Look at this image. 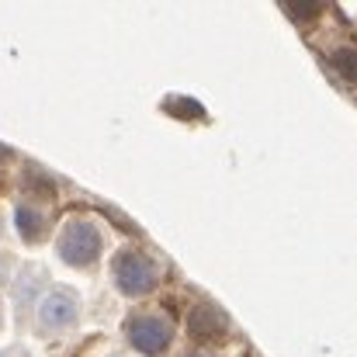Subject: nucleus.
Masks as SVG:
<instances>
[{
    "mask_svg": "<svg viewBox=\"0 0 357 357\" xmlns=\"http://www.w3.org/2000/svg\"><path fill=\"white\" fill-rule=\"evenodd\" d=\"M112 281H115V288H119L125 298H146V295H153L160 288L163 267L146 250L125 246L112 260Z\"/></svg>",
    "mask_w": 357,
    "mask_h": 357,
    "instance_id": "f257e3e1",
    "label": "nucleus"
},
{
    "mask_svg": "<svg viewBox=\"0 0 357 357\" xmlns=\"http://www.w3.org/2000/svg\"><path fill=\"white\" fill-rule=\"evenodd\" d=\"M56 253L63 264H70L77 271H91L105 253V236L91 219H70L56 236Z\"/></svg>",
    "mask_w": 357,
    "mask_h": 357,
    "instance_id": "f03ea898",
    "label": "nucleus"
},
{
    "mask_svg": "<svg viewBox=\"0 0 357 357\" xmlns=\"http://www.w3.org/2000/svg\"><path fill=\"white\" fill-rule=\"evenodd\" d=\"M77 319H80V295L66 284L45 288L42 298L35 302V330L42 337L66 333V330L77 326Z\"/></svg>",
    "mask_w": 357,
    "mask_h": 357,
    "instance_id": "7ed1b4c3",
    "label": "nucleus"
},
{
    "mask_svg": "<svg viewBox=\"0 0 357 357\" xmlns=\"http://www.w3.org/2000/svg\"><path fill=\"white\" fill-rule=\"evenodd\" d=\"M125 340L139 354L160 357L167 354L170 344H174V323L163 312H132L125 319Z\"/></svg>",
    "mask_w": 357,
    "mask_h": 357,
    "instance_id": "20e7f679",
    "label": "nucleus"
},
{
    "mask_svg": "<svg viewBox=\"0 0 357 357\" xmlns=\"http://www.w3.org/2000/svg\"><path fill=\"white\" fill-rule=\"evenodd\" d=\"M14 229H17V236L24 239L28 246H35V243H45L52 236V219L35 202H21L14 208Z\"/></svg>",
    "mask_w": 357,
    "mask_h": 357,
    "instance_id": "39448f33",
    "label": "nucleus"
},
{
    "mask_svg": "<svg viewBox=\"0 0 357 357\" xmlns=\"http://www.w3.org/2000/svg\"><path fill=\"white\" fill-rule=\"evenodd\" d=\"M188 330H191V337H198L205 344H219L229 333V319L215 305H195L188 312Z\"/></svg>",
    "mask_w": 357,
    "mask_h": 357,
    "instance_id": "423d86ee",
    "label": "nucleus"
},
{
    "mask_svg": "<svg viewBox=\"0 0 357 357\" xmlns=\"http://www.w3.org/2000/svg\"><path fill=\"white\" fill-rule=\"evenodd\" d=\"M42 278H45V271L38 264H24L21 267V274H17V305H21V316H24V305L31 309V291L42 288Z\"/></svg>",
    "mask_w": 357,
    "mask_h": 357,
    "instance_id": "0eeeda50",
    "label": "nucleus"
},
{
    "mask_svg": "<svg viewBox=\"0 0 357 357\" xmlns=\"http://www.w3.org/2000/svg\"><path fill=\"white\" fill-rule=\"evenodd\" d=\"M351 59H354V52H351V49H340V52L333 56V66L344 73V80H351Z\"/></svg>",
    "mask_w": 357,
    "mask_h": 357,
    "instance_id": "6e6552de",
    "label": "nucleus"
},
{
    "mask_svg": "<svg viewBox=\"0 0 357 357\" xmlns=\"http://www.w3.org/2000/svg\"><path fill=\"white\" fill-rule=\"evenodd\" d=\"M0 357H28V351H21V347H3Z\"/></svg>",
    "mask_w": 357,
    "mask_h": 357,
    "instance_id": "1a4fd4ad",
    "label": "nucleus"
},
{
    "mask_svg": "<svg viewBox=\"0 0 357 357\" xmlns=\"http://www.w3.org/2000/svg\"><path fill=\"white\" fill-rule=\"evenodd\" d=\"M3 323H7V316H3V298H0V333H3Z\"/></svg>",
    "mask_w": 357,
    "mask_h": 357,
    "instance_id": "9d476101",
    "label": "nucleus"
},
{
    "mask_svg": "<svg viewBox=\"0 0 357 357\" xmlns=\"http://www.w3.org/2000/svg\"><path fill=\"white\" fill-rule=\"evenodd\" d=\"M184 357H212V354H205V351H191V354H184Z\"/></svg>",
    "mask_w": 357,
    "mask_h": 357,
    "instance_id": "9b49d317",
    "label": "nucleus"
},
{
    "mask_svg": "<svg viewBox=\"0 0 357 357\" xmlns=\"http://www.w3.org/2000/svg\"><path fill=\"white\" fill-rule=\"evenodd\" d=\"M0 236H3V212H0Z\"/></svg>",
    "mask_w": 357,
    "mask_h": 357,
    "instance_id": "f8f14e48",
    "label": "nucleus"
},
{
    "mask_svg": "<svg viewBox=\"0 0 357 357\" xmlns=\"http://www.w3.org/2000/svg\"><path fill=\"white\" fill-rule=\"evenodd\" d=\"M108 357H128V354H108Z\"/></svg>",
    "mask_w": 357,
    "mask_h": 357,
    "instance_id": "ddd939ff",
    "label": "nucleus"
}]
</instances>
